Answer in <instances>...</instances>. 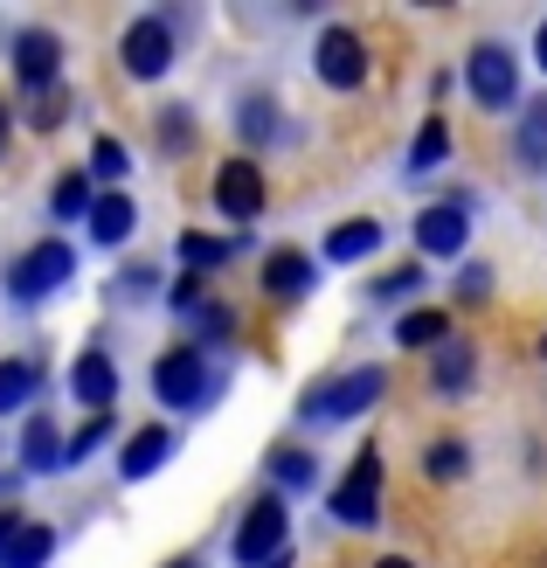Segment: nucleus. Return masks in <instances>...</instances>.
<instances>
[{
  "label": "nucleus",
  "instance_id": "obj_1",
  "mask_svg": "<svg viewBox=\"0 0 547 568\" xmlns=\"http://www.w3.org/2000/svg\"><path fill=\"white\" fill-rule=\"evenodd\" d=\"M382 388H388V367H354V375L312 388L305 403H298V416L305 423H347V416H361V409L382 403Z\"/></svg>",
  "mask_w": 547,
  "mask_h": 568
},
{
  "label": "nucleus",
  "instance_id": "obj_9",
  "mask_svg": "<svg viewBox=\"0 0 547 568\" xmlns=\"http://www.w3.org/2000/svg\"><path fill=\"white\" fill-rule=\"evenodd\" d=\"M271 202V187H264V166L256 160H222V174H215V209L229 222H256Z\"/></svg>",
  "mask_w": 547,
  "mask_h": 568
},
{
  "label": "nucleus",
  "instance_id": "obj_6",
  "mask_svg": "<svg viewBox=\"0 0 547 568\" xmlns=\"http://www.w3.org/2000/svg\"><path fill=\"white\" fill-rule=\"evenodd\" d=\"M465 77H472V98L485 111H513V104H520V63H513L506 42H478L472 63H465Z\"/></svg>",
  "mask_w": 547,
  "mask_h": 568
},
{
  "label": "nucleus",
  "instance_id": "obj_11",
  "mask_svg": "<svg viewBox=\"0 0 547 568\" xmlns=\"http://www.w3.org/2000/svg\"><path fill=\"white\" fill-rule=\"evenodd\" d=\"M70 395H77L91 416H111V409H119V361H111L104 347L77 354V361H70Z\"/></svg>",
  "mask_w": 547,
  "mask_h": 568
},
{
  "label": "nucleus",
  "instance_id": "obj_4",
  "mask_svg": "<svg viewBox=\"0 0 547 568\" xmlns=\"http://www.w3.org/2000/svg\"><path fill=\"white\" fill-rule=\"evenodd\" d=\"M153 395L166 409H201L215 395V375H209V354L201 347H166L153 361Z\"/></svg>",
  "mask_w": 547,
  "mask_h": 568
},
{
  "label": "nucleus",
  "instance_id": "obj_16",
  "mask_svg": "<svg viewBox=\"0 0 547 568\" xmlns=\"http://www.w3.org/2000/svg\"><path fill=\"white\" fill-rule=\"evenodd\" d=\"M264 292L271 298H305L312 292V257L305 250H271L264 257Z\"/></svg>",
  "mask_w": 547,
  "mask_h": 568
},
{
  "label": "nucleus",
  "instance_id": "obj_28",
  "mask_svg": "<svg viewBox=\"0 0 547 568\" xmlns=\"http://www.w3.org/2000/svg\"><path fill=\"white\" fill-rule=\"evenodd\" d=\"M229 250H236V243H222V236H181V264L201 277V271H222Z\"/></svg>",
  "mask_w": 547,
  "mask_h": 568
},
{
  "label": "nucleus",
  "instance_id": "obj_19",
  "mask_svg": "<svg viewBox=\"0 0 547 568\" xmlns=\"http://www.w3.org/2000/svg\"><path fill=\"white\" fill-rule=\"evenodd\" d=\"M55 555V527H42V520H21V534L8 548H0V568H42Z\"/></svg>",
  "mask_w": 547,
  "mask_h": 568
},
{
  "label": "nucleus",
  "instance_id": "obj_35",
  "mask_svg": "<svg viewBox=\"0 0 547 568\" xmlns=\"http://www.w3.org/2000/svg\"><path fill=\"white\" fill-rule=\"evenodd\" d=\"M28 125H36V132H55V125H63V91H42L36 111H28Z\"/></svg>",
  "mask_w": 547,
  "mask_h": 568
},
{
  "label": "nucleus",
  "instance_id": "obj_5",
  "mask_svg": "<svg viewBox=\"0 0 547 568\" xmlns=\"http://www.w3.org/2000/svg\"><path fill=\"white\" fill-rule=\"evenodd\" d=\"M284 534H292V514H284V499L271 493V499H256L250 514H243V527H236V541H229V555H236L243 568H271V561L284 555Z\"/></svg>",
  "mask_w": 547,
  "mask_h": 568
},
{
  "label": "nucleus",
  "instance_id": "obj_18",
  "mask_svg": "<svg viewBox=\"0 0 547 568\" xmlns=\"http://www.w3.org/2000/svg\"><path fill=\"white\" fill-rule=\"evenodd\" d=\"M139 230V209H132V194H98V209H91V236L111 250V243H125Z\"/></svg>",
  "mask_w": 547,
  "mask_h": 568
},
{
  "label": "nucleus",
  "instance_id": "obj_38",
  "mask_svg": "<svg viewBox=\"0 0 547 568\" xmlns=\"http://www.w3.org/2000/svg\"><path fill=\"white\" fill-rule=\"evenodd\" d=\"M374 568H409V561H402V555H382V561H374Z\"/></svg>",
  "mask_w": 547,
  "mask_h": 568
},
{
  "label": "nucleus",
  "instance_id": "obj_20",
  "mask_svg": "<svg viewBox=\"0 0 547 568\" xmlns=\"http://www.w3.org/2000/svg\"><path fill=\"white\" fill-rule=\"evenodd\" d=\"M444 160H450V125H444V111H429L416 146H409V174H437Z\"/></svg>",
  "mask_w": 547,
  "mask_h": 568
},
{
  "label": "nucleus",
  "instance_id": "obj_37",
  "mask_svg": "<svg viewBox=\"0 0 547 568\" xmlns=\"http://www.w3.org/2000/svg\"><path fill=\"white\" fill-rule=\"evenodd\" d=\"M8 132H14V119H8V104H0V153H8Z\"/></svg>",
  "mask_w": 547,
  "mask_h": 568
},
{
  "label": "nucleus",
  "instance_id": "obj_22",
  "mask_svg": "<svg viewBox=\"0 0 547 568\" xmlns=\"http://www.w3.org/2000/svg\"><path fill=\"white\" fill-rule=\"evenodd\" d=\"M395 339H402V347H444L450 320H444L437 305H416V312H402V320H395Z\"/></svg>",
  "mask_w": 547,
  "mask_h": 568
},
{
  "label": "nucleus",
  "instance_id": "obj_7",
  "mask_svg": "<svg viewBox=\"0 0 547 568\" xmlns=\"http://www.w3.org/2000/svg\"><path fill=\"white\" fill-rule=\"evenodd\" d=\"M119 63H125V77H139V83L166 77V70H174V28H166L160 14H139L125 36H119Z\"/></svg>",
  "mask_w": 547,
  "mask_h": 568
},
{
  "label": "nucleus",
  "instance_id": "obj_23",
  "mask_svg": "<svg viewBox=\"0 0 547 568\" xmlns=\"http://www.w3.org/2000/svg\"><path fill=\"white\" fill-rule=\"evenodd\" d=\"M271 478L284 493H305L312 478H320V458H312V450H298V444H277L271 450Z\"/></svg>",
  "mask_w": 547,
  "mask_h": 568
},
{
  "label": "nucleus",
  "instance_id": "obj_39",
  "mask_svg": "<svg viewBox=\"0 0 547 568\" xmlns=\"http://www.w3.org/2000/svg\"><path fill=\"white\" fill-rule=\"evenodd\" d=\"M271 568H292V555H277V561H271Z\"/></svg>",
  "mask_w": 547,
  "mask_h": 568
},
{
  "label": "nucleus",
  "instance_id": "obj_30",
  "mask_svg": "<svg viewBox=\"0 0 547 568\" xmlns=\"http://www.w3.org/2000/svg\"><path fill=\"white\" fill-rule=\"evenodd\" d=\"M111 444V416H91L83 430L70 437V465H83V458H98V450Z\"/></svg>",
  "mask_w": 547,
  "mask_h": 568
},
{
  "label": "nucleus",
  "instance_id": "obj_27",
  "mask_svg": "<svg viewBox=\"0 0 547 568\" xmlns=\"http://www.w3.org/2000/svg\"><path fill=\"white\" fill-rule=\"evenodd\" d=\"M520 160L527 166H547V98L520 104Z\"/></svg>",
  "mask_w": 547,
  "mask_h": 568
},
{
  "label": "nucleus",
  "instance_id": "obj_15",
  "mask_svg": "<svg viewBox=\"0 0 547 568\" xmlns=\"http://www.w3.org/2000/svg\"><path fill=\"white\" fill-rule=\"evenodd\" d=\"M374 250H382V222H367V215L326 230V264H361V257H374Z\"/></svg>",
  "mask_w": 547,
  "mask_h": 568
},
{
  "label": "nucleus",
  "instance_id": "obj_34",
  "mask_svg": "<svg viewBox=\"0 0 547 568\" xmlns=\"http://www.w3.org/2000/svg\"><path fill=\"white\" fill-rule=\"evenodd\" d=\"M485 292H493V271H485V264L457 271V298H465V305H485Z\"/></svg>",
  "mask_w": 547,
  "mask_h": 568
},
{
  "label": "nucleus",
  "instance_id": "obj_13",
  "mask_svg": "<svg viewBox=\"0 0 547 568\" xmlns=\"http://www.w3.org/2000/svg\"><path fill=\"white\" fill-rule=\"evenodd\" d=\"M472 382H478V354H472L465 333H450L437 347V361H429V388L437 395H472Z\"/></svg>",
  "mask_w": 547,
  "mask_h": 568
},
{
  "label": "nucleus",
  "instance_id": "obj_21",
  "mask_svg": "<svg viewBox=\"0 0 547 568\" xmlns=\"http://www.w3.org/2000/svg\"><path fill=\"white\" fill-rule=\"evenodd\" d=\"M36 388H42V367L36 361H0V416H14L36 403Z\"/></svg>",
  "mask_w": 547,
  "mask_h": 568
},
{
  "label": "nucleus",
  "instance_id": "obj_25",
  "mask_svg": "<svg viewBox=\"0 0 547 568\" xmlns=\"http://www.w3.org/2000/svg\"><path fill=\"white\" fill-rule=\"evenodd\" d=\"M465 465H472V450H465V437H437L423 450V471L437 478V486H450V478H465Z\"/></svg>",
  "mask_w": 547,
  "mask_h": 568
},
{
  "label": "nucleus",
  "instance_id": "obj_26",
  "mask_svg": "<svg viewBox=\"0 0 547 568\" xmlns=\"http://www.w3.org/2000/svg\"><path fill=\"white\" fill-rule=\"evenodd\" d=\"M236 132L250 139V146H264V139H277V104H271L264 91H250V98H243V111H236Z\"/></svg>",
  "mask_w": 547,
  "mask_h": 568
},
{
  "label": "nucleus",
  "instance_id": "obj_24",
  "mask_svg": "<svg viewBox=\"0 0 547 568\" xmlns=\"http://www.w3.org/2000/svg\"><path fill=\"white\" fill-rule=\"evenodd\" d=\"M49 209L63 215V222H91V209H98L91 174H63V181H55V194H49Z\"/></svg>",
  "mask_w": 547,
  "mask_h": 568
},
{
  "label": "nucleus",
  "instance_id": "obj_29",
  "mask_svg": "<svg viewBox=\"0 0 547 568\" xmlns=\"http://www.w3.org/2000/svg\"><path fill=\"white\" fill-rule=\"evenodd\" d=\"M91 174H98V181H125V174H132V153H125V139L98 132V146H91Z\"/></svg>",
  "mask_w": 547,
  "mask_h": 568
},
{
  "label": "nucleus",
  "instance_id": "obj_2",
  "mask_svg": "<svg viewBox=\"0 0 547 568\" xmlns=\"http://www.w3.org/2000/svg\"><path fill=\"white\" fill-rule=\"evenodd\" d=\"M326 506H333V520H347V527H374V520H382V444H361L354 450V465L333 486Z\"/></svg>",
  "mask_w": 547,
  "mask_h": 568
},
{
  "label": "nucleus",
  "instance_id": "obj_10",
  "mask_svg": "<svg viewBox=\"0 0 547 568\" xmlns=\"http://www.w3.org/2000/svg\"><path fill=\"white\" fill-rule=\"evenodd\" d=\"M14 77L28 91H55V77H63V42H55V28H21L14 36Z\"/></svg>",
  "mask_w": 547,
  "mask_h": 568
},
{
  "label": "nucleus",
  "instance_id": "obj_14",
  "mask_svg": "<svg viewBox=\"0 0 547 568\" xmlns=\"http://www.w3.org/2000/svg\"><path fill=\"white\" fill-rule=\"evenodd\" d=\"M174 444H181V437L166 430V423H146V430H132V444L119 450V471H125V478H153L166 458H174Z\"/></svg>",
  "mask_w": 547,
  "mask_h": 568
},
{
  "label": "nucleus",
  "instance_id": "obj_3",
  "mask_svg": "<svg viewBox=\"0 0 547 568\" xmlns=\"http://www.w3.org/2000/svg\"><path fill=\"white\" fill-rule=\"evenodd\" d=\"M70 271H77V250L49 236V243L21 250V257L8 264V292H14L21 305H42L49 292H63V284H70Z\"/></svg>",
  "mask_w": 547,
  "mask_h": 568
},
{
  "label": "nucleus",
  "instance_id": "obj_17",
  "mask_svg": "<svg viewBox=\"0 0 547 568\" xmlns=\"http://www.w3.org/2000/svg\"><path fill=\"white\" fill-rule=\"evenodd\" d=\"M55 465H70L63 430H55L49 416H28V437H21V471H55Z\"/></svg>",
  "mask_w": 547,
  "mask_h": 568
},
{
  "label": "nucleus",
  "instance_id": "obj_40",
  "mask_svg": "<svg viewBox=\"0 0 547 568\" xmlns=\"http://www.w3.org/2000/svg\"><path fill=\"white\" fill-rule=\"evenodd\" d=\"M166 568H201V561H166Z\"/></svg>",
  "mask_w": 547,
  "mask_h": 568
},
{
  "label": "nucleus",
  "instance_id": "obj_33",
  "mask_svg": "<svg viewBox=\"0 0 547 568\" xmlns=\"http://www.w3.org/2000/svg\"><path fill=\"white\" fill-rule=\"evenodd\" d=\"M153 132H160V146H174V153L194 146V125L181 119V104H174V111H160V125H153Z\"/></svg>",
  "mask_w": 547,
  "mask_h": 568
},
{
  "label": "nucleus",
  "instance_id": "obj_32",
  "mask_svg": "<svg viewBox=\"0 0 547 568\" xmlns=\"http://www.w3.org/2000/svg\"><path fill=\"white\" fill-rule=\"evenodd\" d=\"M423 292V264H395L388 277H374V298H409Z\"/></svg>",
  "mask_w": 547,
  "mask_h": 568
},
{
  "label": "nucleus",
  "instance_id": "obj_41",
  "mask_svg": "<svg viewBox=\"0 0 547 568\" xmlns=\"http://www.w3.org/2000/svg\"><path fill=\"white\" fill-rule=\"evenodd\" d=\"M540 354H547V333H540Z\"/></svg>",
  "mask_w": 547,
  "mask_h": 568
},
{
  "label": "nucleus",
  "instance_id": "obj_31",
  "mask_svg": "<svg viewBox=\"0 0 547 568\" xmlns=\"http://www.w3.org/2000/svg\"><path fill=\"white\" fill-rule=\"evenodd\" d=\"M194 326H201V347H222V339L236 333V312H229V305H201Z\"/></svg>",
  "mask_w": 547,
  "mask_h": 568
},
{
  "label": "nucleus",
  "instance_id": "obj_12",
  "mask_svg": "<svg viewBox=\"0 0 547 568\" xmlns=\"http://www.w3.org/2000/svg\"><path fill=\"white\" fill-rule=\"evenodd\" d=\"M465 236H472V222H465V209H457V202L416 215V250H423V257H457Z\"/></svg>",
  "mask_w": 547,
  "mask_h": 568
},
{
  "label": "nucleus",
  "instance_id": "obj_36",
  "mask_svg": "<svg viewBox=\"0 0 547 568\" xmlns=\"http://www.w3.org/2000/svg\"><path fill=\"white\" fill-rule=\"evenodd\" d=\"M534 63H540V70H547V21H540V28H534Z\"/></svg>",
  "mask_w": 547,
  "mask_h": 568
},
{
  "label": "nucleus",
  "instance_id": "obj_8",
  "mask_svg": "<svg viewBox=\"0 0 547 568\" xmlns=\"http://www.w3.org/2000/svg\"><path fill=\"white\" fill-rule=\"evenodd\" d=\"M312 70H320V83H333V91H361L367 83V42L354 28H326L320 49H312Z\"/></svg>",
  "mask_w": 547,
  "mask_h": 568
}]
</instances>
